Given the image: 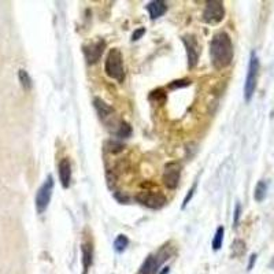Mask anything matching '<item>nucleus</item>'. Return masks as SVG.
<instances>
[{
	"mask_svg": "<svg viewBox=\"0 0 274 274\" xmlns=\"http://www.w3.org/2000/svg\"><path fill=\"white\" fill-rule=\"evenodd\" d=\"M104 72L110 78L118 82L125 81V69H124V58L121 51L118 48H112L108 51L106 63H104Z\"/></svg>",
	"mask_w": 274,
	"mask_h": 274,
	"instance_id": "2",
	"label": "nucleus"
},
{
	"mask_svg": "<svg viewBox=\"0 0 274 274\" xmlns=\"http://www.w3.org/2000/svg\"><path fill=\"white\" fill-rule=\"evenodd\" d=\"M158 265V256L157 255H148L145 258V261L143 262V265L140 267L139 274H154L157 271Z\"/></svg>",
	"mask_w": 274,
	"mask_h": 274,
	"instance_id": "14",
	"label": "nucleus"
},
{
	"mask_svg": "<svg viewBox=\"0 0 274 274\" xmlns=\"http://www.w3.org/2000/svg\"><path fill=\"white\" fill-rule=\"evenodd\" d=\"M181 166L180 162H169L165 166V170H163V184L166 185L167 189H175L180 184L181 178Z\"/></svg>",
	"mask_w": 274,
	"mask_h": 274,
	"instance_id": "8",
	"label": "nucleus"
},
{
	"mask_svg": "<svg viewBox=\"0 0 274 274\" xmlns=\"http://www.w3.org/2000/svg\"><path fill=\"white\" fill-rule=\"evenodd\" d=\"M256 262V254H252L251 256H250V263H248V270L252 269V266H254V263Z\"/></svg>",
	"mask_w": 274,
	"mask_h": 274,
	"instance_id": "24",
	"label": "nucleus"
},
{
	"mask_svg": "<svg viewBox=\"0 0 274 274\" xmlns=\"http://www.w3.org/2000/svg\"><path fill=\"white\" fill-rule=\"evenodd\" d=\"M115 135L119 137V139H126V137H129L132 135V128L131 125L128 124V122L122 121V124L118 128V131L115 132Z\"/></svg>",
	"mask_w": 274,
	"mask_h": 274,
	"instance_id": "19",
	"label": "nucleus"
},
{
	"mask_svg": "<svg viewBox=\"0 0 274 274\" xmlns=\"http://www.w3.org/2000/svg\"><path fill=\"white\" fill-rule=\"evenodd\" d=\"M136 200L141 203L143 206L148 207L151 210H161L167 203L166 196L161 192H149V191H143L136 196Z\"/></svg>",
	"mask_w": 274,
	"mask_h": 274,
	"instance_id": "7",
	"label": "nucleus"
},
{
	"mask_svg": "<svg viewBox=\"0 0 274 274\" xmlns=\"http://www.w3.org/2000/svg\"><path fill=\"white\" fill-rule=\"evenodd\" d=\"M104 48H106L104 40H98L95 41V43H90V44L82 45V52H84L86 62L89 63V65L99 62L104 52Z\"/></svg>",
	"mask_w": 274,
	"mask_h": 274,
	"instance_id": "10",
	"label": "nucleus"
},
{
	"mask_svg": "<svg viewBox=\"0 0 274 274\" xmlns=\"http://www.w3.org/2000/svg\"><path fill=\"white\" fill-rule=\"evenodd\" d=\"M233 43L226 32H218L210 43V58L212 68L216 70H224L233 60Z\"/></svg>",
	"mask_w": 274,
	"mask_h": 274,
	"instance_id": "1",
	"label": "nucleus"
},
{
	"mask_svg": "<svg viewBox=\"0 0 274 274\" xmlns=\"http://www.w3.org/2000/svg\"><path fill=\"white\" fill-rule=\"evenodd\" d=\"M18 78H19V82H21V85H22V88L25 90H31L32 86H33V82H32V78L31 76H29V73L26 72V70H23V69H21L18 72Z\"/></svg>",
	"mask_w": 274,
	"mask_h": 274,
	"instance_id": "16",
	"label": "nucleus"
},
{
	"mask_svg": "<svg viewBox=\"0 0 274 274\" xmlns=\"http://www.w3.org/2000/svg\"><path fill=\"white\" fill-rule=\"evenodd\" d=\"M224 233L225 228L224 226H220L216 232V236L212 238V250L214 251H218L221 247H222V241H224Z\"/></svg>",
	"mask_w": 274,
	"mask_h": 274,
	"instance_id": "18",
	"label": "nucleus"
},
{
	"mask_svg": "<svg viewBox=\"0 0 274 274\" xmlns=\"http://www.w3.org/2000/svg\"><path fill=\"white\" fill-rule=\"evenodd\" d=\"M240 214H241V206H240V203H237V204H236V210H234V220H233L234 226H237L238 220H240Z\"/></svg>",
	"mask_w": 274,
	"mask_h": 274,
	"instance_id": "23",
	"label": "nucleus"
},
{
	"mask_svg": "<svg viewBox=\"0 0 274 274\" xmlns=\"http://www.w3.org/2000/svg\"><path fill=\"white\" fill-rule=\"evenodd\" d=\"M182 43L187 48V56H188V68L193 69L198 65L199 54H200V47L193 35H185L182 36Z\"/></svg>",
	"mask_w": 274,
	"mask_h": 274,
	"instance_id": "9",
	"label": "nucleus"
},
{
	"mask_svg": "<svg viewBox=\"0 0 274 274\" xmlns=\"http://www.w3.org/2000/svg\"><path fill=\"white\" fill-rule=\"evenodd\" d=\"M191 85V80H187V78H182V80H175V81H171L169 84V88L170 89H180V88H185V86Z\"/></svg>",
	"mask_w": 274,
	"mask_h": 274,
	"instance_id": "20",
	"label": "nucleus"
},
{
	"mask_svg": "<svg viewBox=\"0 0 274 274\" xmlns=\"http://www.w3.org/2000/svg\"><path fill=\"white\" fill-rule=\"evenodd\" d=\"M81 252H82V267H84V274H86L88 269L92 266V262H94V248H92V244L82 243Z\"/></svg>",
	"mask_w": 274,
	"mask_h": 274,
	"instance_id": "13",
	"label": "nucleus"
},
{
	"mask_svg": "<svg viewBox=\"0 0 274 274\" xmlns=\"http://www.w3.org/2000/svg\"><path fill=\"white\" fill-rule=\"evenodd\" d=\"M129 246V238L126 237L125 234H119L115 240H114V250L117 252H124Z\"/></svg>",
	"mask_w": 274,
	"mask_h": 274,
	"instance_id": "17",
	"label": "nucleus"
},
{
	"mask_svg": "<svg viewBox=\"0 0 274 274\" xmlns=\"http://www.w3.org/2000/svg\"><path fill=\"white\" fill-rule=\"evenodd\" d=\"M144 33H145V27H139V29H136V31L133 32V35H132V41L140 40V39L144 36Z\"/></svg>",
	"mask_w": 274,
	"mask_h": 274,
	"instance_id": "22",
	"label": "nucleus"
},
{
	"mask_svg": "<svg viewBox=\"0 0 274 274\" xmlns=\"http://www.w3.org/2000/svg\"><path fill=\"white\" fill-rule=\"evenodd\" d=\"M147 11L149 13L151 19L161 18L163 14L167 11L166 2H163V0H154V2H149L148 5H147Z\"/></svg>",
	"mask_w": 274,
	"mask_h": 274,
	"instance_id": "12",
	"label": "nucleus"
},
{
	"mask_svg": "<svg viewBox=\"0 0 274 274\" xmlns=\"http://www.w3.org/2000/svg\"><path fill=\"white\" fill-rule=\"evenodd\" d=\"M59 169V180L60 184L65 189H68L70 187V181H72V165L69 158H62L60 162L58 165Z\"/></svg>",
	"mask_w": 274,
	"mask_h": 274,
	"instance_id": "11",
	"label": "nucleus"
},
{
	"mask_svg": "<svg viewBox=\"0 0 274 274\" xmlns=\"http://www.w3.org/2000/svg\"><path fill=\"white\" fill-rule=\"evenodd\" d=\"M195 191H196V182L192 185V188L189 189L188 193H187V196H185L184 202H182V208H185V207L188 206V203L191 202V199L193 198V193H195Z\"/></svg>",
	"mask_w": 274,
	"mask_h": 274,
	"instance_id": "21",
	"label": "nucleus"
},
{
	"mask_svg": "<svg viewBox=\"0 0 274 274\" xmlns=\"http://www.w3.org/2000/svg\"><path fill=\"white\" fill-rule=\"evenodd\" d=\"M94 106H95V108H96V111H98V114H99L100 119H102V122H103L104 125L111 126V122H112V125L117 126V129H115V132H117L119 125L122 124V119H118L117 114H115V111H114V108H112L111 106H108V104L106 103L104 100L100 99V98H95Z\"/></svg>",
	"mask_w": 274,
	"mask_h": 274,
	"instance_id": "5",
	"label": "nucleus"
},
{
	"mask_svg": "<svg viewBox=\"0 0 274 274\" xmlns=\"http://www.w3.org/2000/svg\"><path fill=\"white\" fill-rule=\"evenodd\" d=\"M169 273V266H167V267H163V271L161 274H167Z\"/></svg>",
	"mask_w": 274,
	"mask_h": 274,
	"instance_id": "25",
	"label": "nucleus"
},
{
	"mask_svg": "<svg viewBox=\"0 0 274 274\" xmlns=\"http://www.w3.org/2000/svg\"><path fill=\"white\" fill-rule=\"evenodd\" d=\"M259 68H261L259 58H258L255 51H252L251 56H250V63H248L247 78H246V82H244V100L246 102H250L254 94H255L258 76H259Z\"/></svg>",
	"mask_w": 274,
	"mask_h": 274,
	"instance_id": "3",
	"label": "nucleus"
},
{
	"mask_svg": "<svg viewBox=\"0 0 274 274\" xmlns=\"http://www.w3.org/2000/svg\"><path fill=\"white\" fill-rule=\"evenodd\" d=\"M225 17L224 3L220 0H211L207 2L206 9L203 11L202 19L208 25H217L220 23Z\"/></svg>",
	"mask_w": 274,
	"mask_h": 274,
	"instance_id": "6",
	"label": "nucleus"
},
{
	"mask_svg": "<svg viewBox=\"0 0 274 274\" xmlns=\"http://www.w3.org/2000/svg\"><path fill=\"white\" fill-rule=\"evenodd\" d=\"M54 178L52 175H48L47 180L43 182L39 191L36 193V210L39 214H43V212L47 210V207L50 204L51 198H52V191H54Z\"/></svg>",
	"mask_w": 274,
	"mask_h": 274,
	"instance_id": "4",
	"label": "nucleus"
},
{
	"mask_svg": "<svg viewBox=\"0 0 274 274\" xmlns=\"http://www.w3.org/2000/svg\"><path fill=\"white\" fill-rule=\"evenodd\" d=\"M267 188H269V184L265 180L258 181L255 191H254V199L256 202H263L265 200L266 196H267Z\"/></svg>",
	"mask_w": 274,
	"mask_h": 274,
	"instance_id": "15",
	"label": "nucleus"
}]
</instances>
